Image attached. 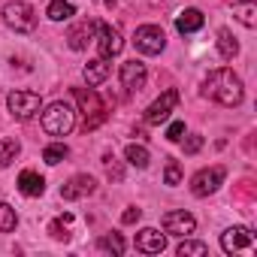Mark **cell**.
<instances>
[{
    "label": "cell",
    "instance_id": "34",
    "mask_svg": "<svg viewBox=\"0 0 257 257\" xmlns=\"http://www.w3.org/2000/svg\"><path fill=\"white\" fill-rule=\"evenodd\" d=\"M239 197H242V200H251V197H254V188H251V182H242V188H239Z\"/></svg>",
    "mask_w": 257,
    "mask_h": 257
},
{
    "label": "cell",
    "instance_id": "22",
    "mask_svg": "<svg viewBox=\"0 0 257 257\" xmlns=\"http://www.w3.org/2000/svg\"><path fill=\"white\" fill-rule=\"evenodd\" d=\"M19 152H22V143H19L16 137H7L4 146H0V167H10V164L19 158Z\"/></svg>",
    "mask_w": 257,
    "mask_h": 257
},
{
    "label": "cell",
    "instance_id": "25",
    "mask_svg": "<svg viewBox=\"0 0 257 257\" xmlns=\"http://www.w3.org/2000/svg\"><path fill=\"white\" fill-rule=\"evenodd\" d=\"M70 224H73V215H64V218H58V221H52L49 224V233L55 236V239H70Z\"/></svg>",
    "mask_w": 257,
    "mask_h": 257
},
{
    "label": "cell",
    "instance_id": "30",
    "mask_svg": "<svg viewBox=\"0 0 257 257\" xmlns=\"http://www.w3.org/2000/svg\"><path fill=\"white\" fill-rule=\"evenodd\" d=\"M106 173H109L112 182H121V179H124V170H121V164H118L112 155H106Z\"/></svg>",
    "mask_w": 257,
    "mask_h": 257
},
{
    "label": "cell",
    "instance_id": "16",
    "mask_svg": "<svg viewBox=\"0 0 257 257\" xmlns=\"http://www.w3.org/2000/svg\"><path fill=\"white\" fill-rule=\"evenodd\" d=\"M19 191H22L25 197H40V194L46 191V179H43L40 173H34V170H25V173L19 176Z\"/></svg>",
    "mask_w": 257,
    "mask_h": 257
},
{
    "label": "cell",
    "instance_id": "10",
    "mask_svg": "<svg viewBox=\"0 0 257 257\" xmlns=\"http://www.w3.org/2000/svg\"><path fill=\"white\" fill-rule=\"evenodd\" d=\"M97 49H100V58H115V55L124 49V40H121L118 28L100 22V25H97Z\"/></svg>",
    "mask_w": 257,
    "mask_h": 257
},
{
    "label": "cell",
    "instance_id": "26",
    "mask_svg": "<svg viewBox=\"0 0 257 257\" xmlns=\"http://www.w3.org/2000/svg\"><path fill=\"white\" fill-rule=\"evenodd\" d=\"M209 245L206 242H182L179 245V257H206Z\"/></svg>",
    "mask_w": 257,
    "mask_h": 257
},
{
    "label": "cell",
    "instance_id": "21",
    "mask_svg": "<svg viewBox=\"0 0 257 257\" xmlns=\"http://www.w3.org/2000/svg\"><path fill=\"white\" fill-rule=\"evenodd\" d=\"M76 16V7L70 4V0H52L49 4V19L52 22H67Z\"/></svg>",
    "mask_w": 257,
    "mask_h": 257
},
{
    "label": "cell",
    "instance_id": "17",
    "mask_svg": "<svg viewBox=\"0 0 257 257\" xmlns=\"http://www.w3.org/2000/svg\"><path fill=\"white\" fill-rule=\"evenodd\" d=\"M203 22H206V16L191 7V10H185L182 16H176V31H179V34H194V31L203 28Z\"/></svg>",
    "mask_w": 257,
    "mask_h": 257
},
{
    "label": "cell",
    "instance_id": "4",
    "mask_svg": "<svg viewBox=\"0 0 257 257\" xmlns=\"http://www.w3.org/2000/svg\"><path fill=\"white\" fill-rule=\"evenodd\" d=\"M4 22L16 34H31L37 28V13H34L31 4H25V0H13V4L4 7Z\"/></svg>",
    "mask_w": 257,
    "mask_h": 257
},
{
    "label": "cell",
    "instance_id": "32",
    "mask_svg": "<svg viewBox=\"0 0 257 257\" xmlns=\"http://www.w3.org/2000/svg\"><path fill=\"white\" fill-rule=\"evenodd\" d=\"M140 218H143V209L131 206V209H124V215H121V224H137Z\"/></svg>",
    "mask_w": 257,
    "mask_h": 257
},
{
    "label": "cell",
    "instance_id": "14",
    "mask_svg": "<svg viewBox=\"0 0 257 257\" xmlns=\"http://www.w3.org/2000/svg\"><path fill=\"white\" fill-rule=\"evenodd\" d=\"M164 248H167V236L158 233L155 227H146V230L137 233V251H143V254H161Z\"/></svg>",
    "mask_w": 257,
    "mask_h": 257
},
{
    "label": "cell",
    "instance_id": "24",
    "mask_svg": "<svg viewBox=\"0 0 257 257\" xmlns=\"http://www.w3.org/2000/svg\"><path fill=\"white\" fill-rule=\"evenodd\" d=\"M67 155H70V149H67V146H61V143H55V146H46V152H43V161H46L49 167H55V164H61Z\"/></svg>",
    "mask_w": 257,
    "mask_h": 257
},
{
    "label": "cell",
    "instance_id": "12",
    "mask_svg": "<svg viewBox=\"0 0 257 257\" xmlns=\"http://www.w3.org/2000/svg\"><path fill=\"white\" fill-rule=\"evenodd\" d=\"M194 227H197V221L185 209H176V212H167L164 215V230L170 236H188V233H194Z\"/></svg>",
    "mask_w": 257,
    "mask_h": 257
},
{
    "label": "cell",
    "instance_id": "29",
    "mask_svg": "<svg viewBox=\"0 0 257 257\" xmlns=\"http://www.w3.org/2000/svg\"><path fill=\"white\" fill-rule=\"evenodd\" d=\"M164 182H167V185H179V182H182V167H179V161H167Z\"/></svg>",
    "mask_w": 257,
    "mask_h": 257
},
{
    "label": "cell",
    "instance_id": "8",
    "mask_svg": "<svg viewBox=\"0 0 257 257\" xmlns=\"http://www.w3.org/2000/svg\"><path fill=\"white\" fill-rule=\"evenodd\" d=\"M176 103H179V91H176V88L164 91V94L146 109V124H164V121L170 118V112L176 109Z\"/></svg>",
    "mask_w": 257,
    "mask_h": 257
},
{
    "label": "cell",
    "instance_id": "2",
    "mask_svg": "<svg viewBox=\"0 0 257 257\" xmlns=\"http://www.w3.org/2000/svg\"><path fill=\"white\" fill-rule=\"evenodd\" d=\"M76 127V112L67 106V103H52L46 112H43V131L52 134V137H67Z\"/></svg>",
    "mask_w": 257,
    "mask_h": 257
},
{
    "label": "cell",
    "instance_id": "5",
    "mask_svg": "<svg viewBox=\"0 0 257 257\" xmlns=\"http://www.w3.org/2000/svg\"><path fill=\"white\" fill-rule=\"evenodd\" d=\"M7 106H10V112H13L19 121H28V118H34V115L40 112L43 97H40L37 91H13V94L7 97Z\"/></svg>",
    "mask_w": 257,
    "mask_h": 257
},
{
    "label": "cell",
    "instance_id": "35",
    "mask_svg": "<svg viewBox=\"0 0 257 257\" xmlns=\"http://www.w3.org/2000/svg\"><path fill=\"white\" fill-rule=\"evenodd\" d=\"M103 4H106V7H115V0H103Z\"/></svg>",
    "mask_w": 257,
    "mask_h": 257
},
{
    "label": "cell",
    "instance_id": "7",
    "mask_svg": "<svg viewBox=\"0 0 257 257\" xmlns=\"http://www.w3.org/2000/svg\"><path fill=\"white\" fill-rule=\"evenodd\" d=\"M224 176H227V170L218 164V167H209V170H200L194 179H191V191L197 194V197H209V194H215L221 185H224Z\"/></svg>",
    "mask_w": 257,
    "mask_h": 257
},
{
    "label": "cell",
    "instance_id": "15",
    "mask_svg": "<svg viewBox=\"0 0 257 257\" xmlns=\"http://www.w3.org/2000/svg\"><path fill=\"white\" fill-rule=\"evenodd\" d=\"M94 31H97V25H94L91 19L79 22L76 28H70V34H67V46H70L73 52H82V49H88V43H91Z\"/></svg>",
    "mask_w": 257,
    "mask_h": 257
},
{
    "label": "cell",
    "instance_id": "9",
    "mask_svg": "<svg viewBox=\"0 0 257 257\" xmlns=\"http://www.w3.org/2000/svg\"><path fill=\"white\" fill-rule=\"evenodd\" d=\"M221 248L227 254H239V251H251L254 248V233L248 227H230L221 233Z\"/></svg>",
    "mask_w": 257,
    "mask_h": 257
},
{
    "label": "cell",
    "instance_id": "6",
    "mask_svg": "<svg viewBox=\"0 0 257 257\" xmlns=\"http://www.w3.org/2000/svg\"><path fill=\"white\" fill-rule=\"evenodd\" d=\"M134 43H137V49L143 55H161L164 46H167V34L158 25H143V28H137Z\"/></svg>",
    "mask_w": 257,
    "mask_h": 257
},
{
    "label": "cell",
    "instance_id": "33",
    "mask_svg": "<svg viewBox=\"0 0 257 257\" xmlns=\"http://www.w3.org/2000/svg\"><path fill=\"white\" fill-rule=\"evenodd\" d=\"M182 134H185V124H182V121H176V124H170L167 140H170V143H179V140H182Z\"/></svg>",
    "mask_w": 257,
    "mask_h": 257
},
{
    "label": "cell",
    "instance_id": "1",
    "mask_svg": "<svg viewBox=\"0 0 257 257\" xmlns=\"http://www.w3.org/2000/svg\"><path fill=\"white\" fill-rule=\"evenodd\" d=\"M203 97H209V100H215V103L233 109V106L242 103L245 88H242V79H239L233 70L221 67V70H212V73L206 76V82H203Z\"/></svg>",
    "mask_w": 257,
    "mask_h": 257
},
{
    "label": "cell",
    "instance_id": "28",
    "mask_svg": "<svg viewBox=\"0 0 257 257\" xmlns=\"http://www.w3.org/2000/svg\"><path fill=\"white\" fill-rule=\"evenodd\" d=\"M100 248H103V251H112V254H124L127 245H124V239H121L118 233H109V236L100 239Z\"/></svg>",
    "mask_w": 257,
    "mask_h": 257
},
{
    "label": "cell",
    "instance_id": "27",
    "mask_svg": "<svg viewBox=\"0 0 257 257\" xmlns=\"http://www.w3.org/2000/svg\"><path fill=\"white\" fill-rule=\"evenodd\" d=\"M16 224H19L16 212H13L7 203H0V233H13V230H16Z\"/></svg>",
    "mask_w": 257,
    "mask_h": 257
},
{
    "label": "cell",
    "instance_id": "13",
    "mask_svg": "<svg viewBox=\"0 0 257 257\" xmlns=\"http://www.w3.org/2000/svg\"><path fill=\"white\" fill-rule=\"evenodd\" d=\"M97 191V182L91 176H73L64 188H61V197L64 200H82V197H91Z\"/></svg>",
    "mask_w": 257,
    "mask_h": 257
},
{
    "label": "cell",
    "instance_id": "11",
    "mask_svg": "<svg viewBox=\"0 0 257 257\" xmlns=\"http://www.w3.org/2000/svg\"><path fill=\"white\" fill-rule=\"evenodd\" d=\"M146 64L143 61H124L121 64V85L127 88V94H137V91H143L146 88Z\"/></svg>",
    "mask_w": 257,
    "mask_h": 257
},
{
    "label": "cell",
    "instance_id": "18",
    "mask_svg": "<svg viewBox=\"0 0 257 257\" xmlns=\"http://www.w3.org/2000/svg\"><path fill=\"white\" fill-rule=\"evenodd\" d=\"M233 16L245 28H257V4H254V0H236V4H233Z\"/></svg>",
    "mask_w": 257,
    "mask_h": 257
},
{
    "label": "cell",
    "instance_id": "31",
    "mask_svg": "<svg viewBox=\"0 0 257 257\" xmlns=\"http://www.w3.org/2000/svg\"><path fill=\"white\" fill-rule=\"evenodd\" d=\"M203 149V137L200 134H191L188 140H185V155H197Z\"/></svg>",
    "mask_w": 257,
    "mask_h": 257
},
{
    "label": "cell",
    "instance_id": "20",
    "mask_svg": "<svg viewBox=\"0 0 257 257\" xmlns=\"http://www.w3.org/2000/svg\"><path fill=\"white\" fill-rule=\"evenodd\" d=\"M218 52H221V58L224 61H233L236 55H239V43H236V37L224 28V31H218Z\"/></svg>",
    "mask_w": 257,
    "mask_h": 257
},
{
    "label": "cell",
    "instance_id": "23",
    "mask_svg": "<svg viewBox=\"0 0 257 257\" xmlns=\"http://www.w3.org/2000/svg\"><path fill=\"white\" fill-rule=\"evenodd\" d=\"M124 158H127V164L137 167V170H146L149 167V149L146 146H127Z\"/></svg>",
    "mask_w": 257,
    "mask_h": 257
},
{
    "label": "cell",
    "instance_id": "19",
    "mask_svg": "<svg viewBox=\"0 0 257 257\" xmlns=\"http://www.w3.org/2000/svg\"><path fill=\"white\" fill-rule=\"evenodd\" d=\"M109 58H97V61H91L88 67H85V79H88V85H100V82H106L109 79Z\"/></svg>",
    "mask_w": 257,
    "mask_h": 257
},
{
    "label": "cell",
    "instance_id": "3",
    "mask_svg": "<svg viewBox=\"0 0 257 257\" xmlns=\"http://www.w3.org/2000/svg\"><path fill=\"white\" fill-rule=\"evenodd\" d=\"M73 97H76L79 106H82L85 131H97V127L106 121V106H103V100L97 97V91H91V88H73Z\"/></svg>",
    "mask_w": 257,
    "mask_h": 257
}]
</instances>
